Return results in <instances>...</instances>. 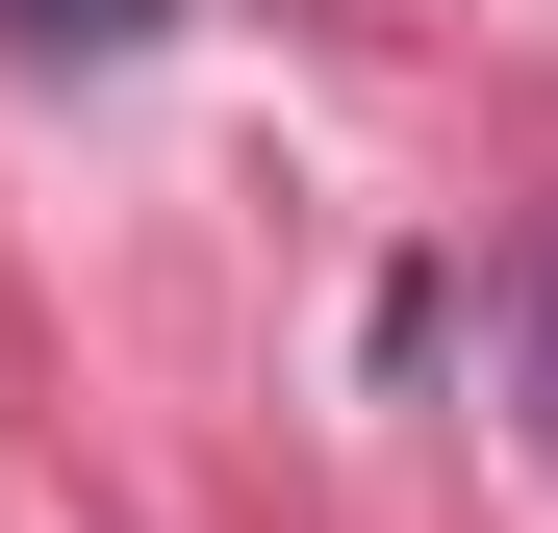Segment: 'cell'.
Here are the masks:
<instances>
[{
  "label": "cell",
  "mask_w": 558,
  "mask_h": 533,
  "mask_svg": "<svg viewBox=\"0 0 558 533\" xmlns=\"http://www.w3.org/2000/svg\"><path fill=\"white\" fill-rule=\"evenodd\" d=\"M533 330H558V280H533Z\"/></svg>",
  "instance_id": "obj_2"
},
{
  "label": "cell",
  "mask_w": 558,
  "mask_h": 533,
  "mask_svg": "<svg viewBox=\"0 0 558 533\" xmlns=\"http://www.w3.org/2000/svg\"><path fill=\"white\" fill-rule=\"evenodd\" d=\"M0 26H26V51H102V76H128V51L178 26V0H0Z\"/></svg>",
  "instance_id": "obj_1"
}]
</instances>
